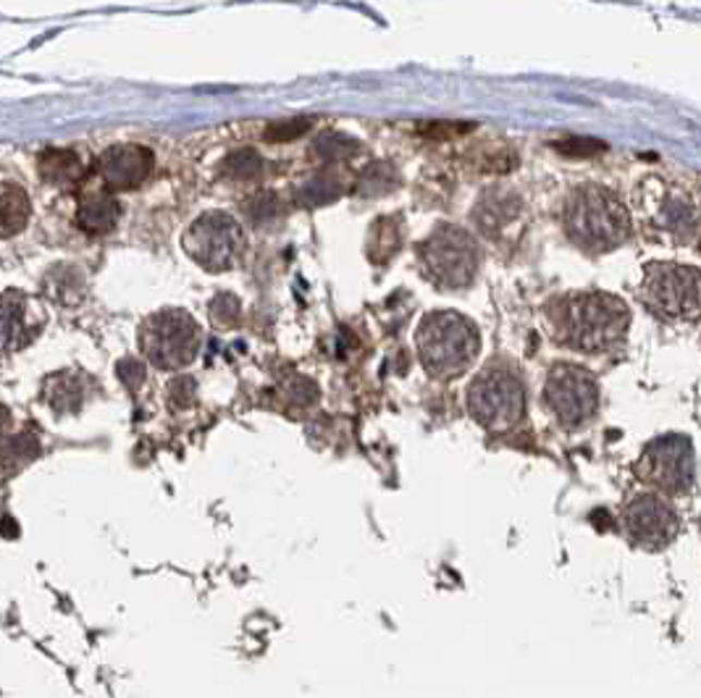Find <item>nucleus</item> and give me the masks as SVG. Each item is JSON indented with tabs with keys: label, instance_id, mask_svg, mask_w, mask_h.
Here are the masks:
<instances>
[{
	"label": "nucleus",
	"instance_id": "f257e3e1",
	"mask_svg": "<svg viewBox=\"0 0 701 698\" xmlns=\"http://www.w3.org/2000/svg\"><path fill=\"white\" fill-rule=\"evenodd\" d=\"M546 323L557 345L576 352H607L626 339L630 310L615 294L576 292L546 305Z\"/></svg>",
	"mask_w": 701,
	"mask_h": 698
},
{
	"label": "nucleus",
	"instance_id": "f03ea898",
	"mask_svg": "<svg viewBox=\"0 0 701 698\" xmlns=\"http://www.w3.org/2000/svg\"><path fill=\"white\" fill-rule=\"evenodd\" d=\"M563 229L587 255H607L628 242L633 221L617 192L602 184H583L565 200Z\"/></svg>",
	"mask_w": 701,
	"mask_h": 698
},
{
	"label": "nucleus",
	"instance_id": "7ed1b4c3",
	"mask_svg": "<svg viewBox=\"0 0 701 698\" xmlns=\"http://www.w3.org/2000/svg\"><path fill=\"white\" fill-rule=\"evenodd\" d=\"M641 226L665 244H688L701 237V192L670 177H649L636 192Z\"/></svg>",
	"mask_w": 701,
	"mask_h": 698
},
{
	"label": "nucleus",
	"instance_id": "20e7f679",
	"mask_svg": "<svg viewBox=\"0 0 701 698\" xmlns=\"http://www.w3.org/2000/svg\"><path fill=\"white\" fill-rule=\"evenodd\" d=\"M415 347L428 376L447 381L471 371L481 352V334L466 315L455 310H439L421 321Z\"/></svg>",
	"mask_w": 701,
	"mask_h": 698
},
{
	"label": "nucleus",
	"instance_id": "39448f33",
	"mask_svg": "<svg viewBox=\"0 0 701 698\" xmlns=\"http://www.w3.org/2000/svg\"><path fill=\"white\" fill-rule=\"evenodd\" d=\"M468 412L492 433L516 429L525 418V381L510 360H494L471 381Z\"/></svg>",
	"mask_w": 701,
	"mask_h": 698
},
{
	"label": "nucleus",
	"instance_id": "423d86ee",
	"mask_svg": "<svg viewBox=\"0 0 701 698\" xmlns=\"http://www.w3.org/2000/svg\"><path fill=\"white\" fill-rule=\"evenodd\" d=\"M639 300L662 323H697L701 318V270L684 263H646Z\"/></svg>",
	"mask_w": 701,
	"mask_h": 698
},
{
	"label": "nucleus",
	"instance_id": "0eeeda50",
	"mask_svg": "<svg viewBox=\"0 0 701 698\" xmlns=\"http://www.w3.org/2000/svg\"><path fill=\"white\" fill-rule=\"evenodd\" d=\"M423 276L439 289L471 287L481 266V250L471 231L442 224L418 244Z\"/></svg>",
	"mask_w": 701,
	"mask_h": 698
},
{
	"label": "nucleus",
	"instance_id": "6e6552de",
	"mask_svg": "<svg viewBox=\"0 0 701 698\" xmlns=\"http://www.w3.org/2000/svg\"><path fill=\"white\" fill-rule=\"evenodd\" d=\"M636 476L654 494H688L697 481V452H693L691 438L680 436V433H665V436L652 438L636 462Z\"/></svg>",
	"mask_w": 701,
	"mask_h": 698
},
{
	"label": "nucleus",
	"instance_id": "1a4fd4ad",
	"mask_svg": "<svg viewBox=\"0 0 701 698\" xmlns=\"http://www.w3.org/2000/svg\"><path fill=\"white\" fill-rule=\"evenodd\" d=\"M201 326L184 310H160L140 328L143 354L160 371L186 368L201 352Z\"/></svg>",
	"mask_w": 701,
	"mask_h": 698
},
{
	"label": "nucleus",
	"instance_id": "9d476101",
	"mask_svg": "<svg viewBox=\"0 0 701 698\" xmlns=\"http://www.w3.org/2000/svg\"><path fill=\"white\" fill-rule=\"evenodd\" d=\"M544 402L563 429H583L600 410V384L587 368L559 363L546 373Z\"/></svg>",
	"mask_w": 701,
	"mask_h": 698
},
{
	"label": "nucleus",
	"instance_id": "9b49d317",
	"mask_svg": "<svg viewBox=\"0 0 701 698\" xmlns=\"http://www.w3.org/2000/svg\"><path fill=\"white\" fill-rule=\"evenodd\" d=\"M244 244V231L237 218H231L229 213L210 210L203 213L195 224L186 229L184 234V250L197 266L205 270H229L240 263Z\"/></svg>",
	"mask_w": 701,
	"mask_h": 698
},
{
	"label": "nucleus",
	"instance_id": "f8f14e48",
	"mask_svg": "<svg viewBox=\"0 0 701 698\" xmlns=\"http://www.w3.org/2000/svg\"><path fill=\"white\" fill-rule=\"evenodd\" d=\"M680 520L678 509L662 494L654 491H641L630 496L626 509H623V531L636 549L644 552H662L678 539Z\"/></svg>",
	"mask_w": 701,
	"mask_h": 698
},
{
	"label": "nucleus",
	"instance_id": "ddd939ff",
	"mask_svg": "<svg viewBox=\"0 0 701 698\" xmlns=\"http://www.w3.org/2000/svg\"><path fill=\"white\" fill-rule=\"evenodd\" d=\"M45 326V313L35 300L19 292L0 294V349L14 352L27 347Z\"/></svg>",
	"mask_w": 701,
	"mask_h": 698
},
{
	"label": "nucleus",
	"instance_id": "4468645a",
	"mask_svg": "<svg viewBox=\"0 0 701 698\" xmlns=\"http://www.w3.org/2000/svg\"><path fill=\"white\" fill-rule=\"evenodd\" d=\"M153 153L143 145H116L102 153L100 177L108 190H137L150 177Z\"/></svg>",
	"mask_w": 701,
	"mask_h": 698
},
{
	"label": "nucleus",
	"instance_id": "2eb2a0df",
	"mask_svg": "<svg viewBox=\"0 0 701 698\" xmlns=\"http://www.w3.org/2000/svg\"><path fill=\"white\" fill-rule=\"evenodd\" d=\"M43 292L61 308H74L85 300L87 284L76 266H56L48 270L43 281Z\"/></svg>",
	"mask_w": 701,
	"mask_h": 698
},
{
	"label": "nucleus",
	"instance_id": "dca6fc26",
	"mask_svg": "<svg viewBox=\"0 0 701 698\" xmlns=\"http://www.w3.org/2000/svg\"><path fill=\"white\" fill-rule=\"evenodd\" d=\"M121 205L111 195H89L80 208V226L89 234H108L116 229Z\"/></svg>",
	"mask_w": 701,
	"mask_h": 698
},
{
	"label": "nucleus",
	"instance_id": "f3484780",
	"mask_svg": "<svg viewBox=\"0 0 701 698\" xmlns=\"http://www.w3.org/2000/svg\"><path fill=\"white\" fill-rule=\"evenodd\" d=\"M40 177L50 184H76L85 177V164L74 151H45L40 158Z\"/></svg>",
	"mask_w": 701,
	"mask_h": 698
},
{
	"label": "nucleus",
	"instance_id": "a211bd4d",
	"mask_svg": "<svg viewBox=\"0 0 701 698\" xmlns=\"http://www.w3.org/2000/svg\"><path fill=\"white\" fill-rule=\"evenodd\" d=\"M29 197L22 190H5L0 195V237H14L29 221Z\"/></svg>",
	"mask_w": 701,
	"mask_h": 698
},
{
	"label": "nucleus",
	"instance_id": "6ab92c4d",
	"mask_svg": "<svg viewBox=\"0 0 701 698\" xmlns=\"http://www.w3.org/2000/svg\"><path fill=\"white\" fill-rule=\"evenodd\" d=\"M48 402L56 407L58 412H72L82 405V392L72 378L53 376L48 384Z\"/></svg>",
	"mask_w": 701,
	"mask_h": 698
},
{
	"label": "nucleus",
	"instance_id": "aec40b11",
	"mask_svg": "<svg viewBox=\"0 0 701 698\" xmlns=\"http://www.w3.org/2000/svg\"><path fill=\"white\" fill-rule=\"evenodd\" d=\"M258 168H261V155L253 153V151H240L227 160V171L237 179L255 177V173H258Z\"/></svg>",
	"mask_w": 701,
	"mask_h": 698
},
{
	"label": "nucleus",
	"instance_id": "412c9836",
	"mask_svg": "<svg viewBox=\"0 0 701 698\" xmlns=\"http://www.w3.org/2000/svg\"><path fill=\"white\" fill-rule=\"evenodd\" d=\"M210 315H214L218 326H231V323H237V315H240V302L231 294H218L210 302Z\"/></svg>",
	"mask_w": 701,
	"mask_h": 698
},
{
	"label": "nucleus",
	"instance_id": "4be33fe9",
	"mask_svg": "<svg viewBox=\"0 0 701 698\" xmlns=\"http://www.w3.org/2000/svg\"><path fill=\"white\" fill-rule=\"evenodd\" d=\"M305 129H307V121H305V119L285 121V124H274L271 129H268L266 140H271V142H287V140L300 137V134L305 132Z\"/></svg>",
	"mask_w": 701,
	"mask_h": 698
},
{
	"label": "nucleus",
	"instance_id": "5701e85b",
	"mask_svg": "<svg viewBox=\"0 0 701 698\" xmlns=\"http://www.w3.org/2000/svg\"><path fill=\"white\" fill-rule=\"evenodd\" d=\"M119 376L130 389H140V384H143L145 378V365L140 363V360H124V363L119 365Z\"/></svg>",
	"mask_w": 701,
	"mask_h": 698
},
{
	"label": "nucleus",
	"instance_id": "b1692460",
	"mask_svg": "<svg viewBox=\"0 0 701 698\" xmlns=\"http://www.w3.org/2000/svg\"><path fill=\"white\" fill-rule=\"evenodd\" d=\"M169 397L173 399V405H177V407L190 405L192 397H195V384H192V381L186 378V376L177 378V381H173V384H171Z\"/></svg>",
	"mask_w": 701,
	"mask_h": 698
}]
</instances>
